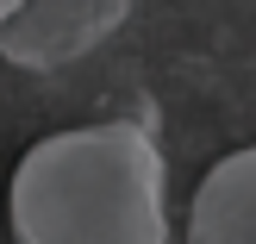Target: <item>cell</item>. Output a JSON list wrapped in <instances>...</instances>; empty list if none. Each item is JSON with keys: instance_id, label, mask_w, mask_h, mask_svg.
<instances>
[{"instance_id": "1", "label": "cell", "mask_w": 256, "mask_h": 244, "mask_svg": "<svg viewBox=\"0 0 256 244\" xmlns=\"http://www.w3.org/2000/svg\"><path fill=\"white\" fill-rule=\"evenodd\" d=\"M12 244H169V163L150 125L50 132L6 182Z\"/></svg>"}, {"instance_id": "2", "label": "cell", "mask_w": 256, "mask_h": 244, "mask_svg": "<svg viewBox=\"0 0 256 244\" xmlns=\"http://www.w3.org/2000/svg\"><path fill=\"white\" fill-rule=\"evenodd\" d=\"M132 7L138 0H25L0 25V63H12L25 75L75 69L125 32Z\"/></svg>"}, {"instance_id": "3", "label": "cell", "mask_w": 256, "mask_h": 244, "mask_svg": "<svg viewBox=\"0 0 256 244\" xmlns=\"http://www.w3.org/2000/svg\"><path fill=\"white\" fill-rule=\"evenodd\" d=\"M188 244H256V144L219 157L194 188Z\"/></svg>"}, {"instance_id": "4", "label": "cell", "mask_w": 256, "mask_h": 244, "mask_svg": "<svg viewBox=\"0 0 256 244\" xmlns=\"http://www.w3.org/2000/svg\"><path fill=\"white\" fill-rule=\"evenodd\" d=\"M19 7H25V0H0V25H6L12 13H19Z\"/></svg>"}]
</instances>
